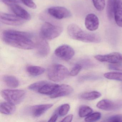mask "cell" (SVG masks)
I'll return each mask as SVG.
<instances>
[{"instance_id":"20","label":"cell","mask_w":122,"mask_h":122,"mask_svg":"<svg viewBox=\"0 0 122 122\" xmlns=\"http://www.w3.org/2000/svg\"><path fill=\"white\" fill-rule=\"evenodd\" d=\"M27 72L30 75L37 76L45 72V70L42 67L35 66H29L27 67Z\"/></svg>"},{"instance_id":"21","label":"cell","mask_w":122,"mask_h":122,"mask_svg":"<svg viewBox=\"0 0 122 122\" xmlns=\"http://www.w3.org/2000/svg\"><path fill=\"white\" fill-rule=\"evenodd\" d=\"M101 94L99 92L96 91L86 92L80 95L81 99L86 100H96L101 96Z\"/></svg>"},{"instance_id":"6","label":"cell","mask_w":122,"mask_h":122,"mask_svg":"<svg viewBox=\"0 0 122 122\" xmlns=\"http://www.w3.org/2000/svg\"><path fill=\"white\" fill-rule=\"evenodd\" d=\"M47 13L50 15L58 20L68 18L72 16V14L69 10L61 6L51 7L48 9Z\"/></svg>"},{"instance_id":"7","label":"cell","mask_w":122,"mask_h":122,"mask_svg":"<svg viewBox=\"0 0 122 122\" xmlns=\"http://www.w3.org/2000/svg\"><path fill=\"white\" fill-rule=\"evenodd\" d=\"M97 107L99 109L108 111H115L122 108V100H110L103 99L97 103Z\"/></svg>"},{"instance_id":"28","label":"cell","mask_w":122,"mask_h":122,"mask_svg":"<svg viewBox=\"0 0 122 122\" xmlns=\"http://www.w3.org/2000/svg\"><path fill=\"white\" fill-rule=\"evenodd\" d=\"M82 68V66L80 63L76 64L69 73L70 75L71 76H76L79 73Z\"/></svg>"},{"instance_id":"4","label":"cell","mask_w":122,"mask_h":122,"mask_svg":"<svg viewBox=\"0 0 122 122\" xmlns=\"http://www.w3.org/2000/svg\"><path fill=\"white\" fill-rule=\"evenodd\" d=\"M68 73L69 72L66 67L58 64H55L51 66L47 71L48 78L55 82H59L63 80Z\"/></svg>"},{"instance_id":"17","label":"cell","mask_w":122,"mask_h":122,"mask_svg":"<svg viewBox=\"0 0 122 122\" xmlns=\"http://www.w3.org/2000/svg\"><path fill=\"white\" fill-rule=\"evenodd\" d=\"M58 85L57 84L45 81L38 92L43 95L50 96L54 92Z\"/></svg>"},{"instance_id":"11","label":"cell","mask_w":122,"mask_h":122,"mask_svg":"<svg viewBox=\"0 0 122 122\" xmlns=\"http://www.w3.org/2000/svg\"><path fill=\"white\" fill-rule=\"evenodd\" d=\"M0 21L3 23L8 25L20 26L23 24V19L19 17L16 15L2 13L0 15Z\"/></svg>"},{"instance_id":"9","label":"cell","mask_w":122,"mask_h":122,"mask_svg":"<svg viewBox=\"0 0 122 122\" xmlns=\"http://www.w3.org/2000/svg\"><path fill=\"white\" fill-rule=\"evenodd\" d=\"M55 53L59 58L67 61L73 57L75 52L73 48L70 46L64 45L57 48L55 51Z\"/></svg>"},{"instance_id":"3","label":"cell","mask_w":122,"mask_h":122,"mask_svg":"<svg viewBox=\"0 0 122 122\" xmlns=\"http://www.w3.org/2000/svg\"><path fill=\"white\" fill-rule=\"evenodd\" d=\"M63 28L48 22L44 23L40 30V36L46 40H52L60 35Z\"/></svg>"},{"instance_id":"13","label":"cell","mask_w":122,"mask_h":122,"mask_svg":"<svg viewBox=\"0 0 122 122\" xmlns=\"http://www.w3.org/2000/svg\"><path fill=\"white\" fill-rule=\"evenodd\" d=\"M73 89L69 85L63 84L57 86L54 92L50 96L51 98H56L70 95L73 92Z\"/></svg>"},{"instance_id":"16","label":"cell","mask_w":122,"mask_h":122,"mask_svg":"<svg viewBox=\"0 0 122 122\" xmlns=\"http://www.w3.org/2000/svg\"><path fill=\"white\" fill-rule=\"evenodd\" d=\"M114 17L117 25L122 27V0H116L114 7Z\"/></svg>"},{"instance_id":"25","label":"cell","mask_w":122,"mask_h":122,"mask_svg":"<svg viewBox=\"0 0 122 122\" xmlns=\"http://www.w3.org/2000/svg\"><path fill=\"white\" fill-rule=\"evenodd\" d=\"M101 117V113L98 112L91 113L86 117L85 121L87 122H93L99 120Z\"/></svg>"},{"instance_id":"12","label":"cell","mask_w":122,"mask_h":122,"mask_svg":"<svg viewBox=\"0 0 122 122\" xmlns=\"http://www.w3.org/2000/svg\"><path fill=\"white\" fill-rule=\"evenodd\" d=\"M53 105L52 103H47L33 106L29 107L28 111L32 116L38 117L43 115Z\"/></svg>"},{"instance_id":"31","label":"cell","mask_w":122,"mask_h":122,"mask_svg":"<svg viewBox=\"0 0 122 122\" xmlns=\"http://www.w3.org/2000/svg\"><path fill=\"white\" fill-rule=\"evenodd\" d=\"M108 67L110 70L122 71V64H111Z\"/></svg>"},{"instance_id":"14","label":"cell","mask_w":122,"mask_h":122,"mask_svg":"<svg viewBox=\"0 0 122 122\" xmlns=\"http://www.w3.org/2000/svg\"><path fill=\"white\" fill-rule=\"evenodd\" d=\"M18 2L12 3L8 6L13 13L25 20H29L31 16L28 12L18 5Z\"/></svg>"},{"instance_id":"8","label":"cell","mask_w":122,"mask_h":122,"mask_svg":"<svg viewBox=\"0 0 122 122\" xmlns=\"http://www.w3.org/2000/svg\"><path fill=\"white\" fill-rule=\"evenodd\" d=\"M97 60L102 62L111 64H122V55L119 53L114 52L105 55H97L94 57Z\"/></svg>"},{"instance_id":"22","label":"cell","mask_w":122,"mask_h":122,"mask_svg":"<svg viewBox=\"0 0 122 122\" xmlns=\"http://www.w3.org/2000/svg\"><path fill=\"white\" fill-rule=\"evenodd\" d=\"M116 0H108L107 5V14L108 18L112 20L114 17V10Z\"/></svg>"},{"instance_id":"32","label":"cell","mask_w":122,"mask_h":122,"mask_svg":"<svg viewBox=\"0 0 122 122\" xmlns=\"http://www.w3.org/2000/svg\"><path fill=\"white\" fill-rule=\"evenodd\" d=\"M73 115L72 114H70L67 116L65 117L64 118L62 121L61 122H70L72 121L73 118Z\"/></svg>"},{"instance_id":"23","label":"cell","mask_w":122,"mask_h":122,"mask_svg":"<svg viewBox=\"0 0 122 122\" xmlns=\"http://www.w3.org/2000/svg\"><path fill=\"white\" fill-rule=\"evenodd\" d=\"M104 76L106 78L109 80L122 82V73L116 72H108L105 73Z\"/></svg>"},{"instance_id":"27","label":"cell","mask_w":122,"mask_h":122,"mask_svg":"<svg viewBox=\"0 0 122 122\" xmlns=\"http://www.w3.org/2000/svg\"><path fill=\"white\" fill-rule=\"evenodd\" d=\"M96 9L99 11H102L105 6V0H92Z\"/></svg>"},{"instance_id":"10","label":"cell","mask_w":122,"mask_h":122,"mask_svg":"<svg viewBox=\"0 0 122 122\" xmlns=\"http://www.w3.org/2000/svg\"><path fill=\"white\" fill-rule=\"evenodd\" d=\"M46 40L40 36L36 38V47L37 55L40 57H45L48 56L50 51V48Z\"/></svg>"},{"instance_id":"19","label":"cell","mask_w":122,"mask_h":122,"mask_svg":"<svg viewBox=\"0 0 122 122\" xmlns=\"http://www.w3.org/2000/svg\"><path fill=\"white\" fill-rule=\"evenodd\" d=\"M3 81L10 87L15 88L19 85V82L17 78L10 75H5L2 77Z\"/></svg>"},{"instance_id":"2","label":"cell","mask_w":122,"mask_h":122,"mask_svg":"<svg viewBox=\"0 0 122 122\" xmlns=\"http://www.w3.org/2000/svg\"><path fill=\"white\" fill-rule=\"evenodd\" d=\"M67 32L69 36L73 40L86 43H98L101 41L100 36L95 33H87L74 24L68 26Z\"/></svg>"},{"instance_id":"30","label":"cell","mask_w":122,"mask_h":122,"mask_svg":"<svg viewBox=\"0 0 122 122\" xmlns=\"http://www.w3.org/2000/svg\"><path fill=\"white\" fill-rule=\"evenodd\" d=\"M107 121L111 122H122V115H116L112 116L108 119Z\"/></svg>"},{"instance_id":"18","label":"cell","mask_w":122,"mask_h":122,"mask_svg":"<svg viewBox=\"0 0 122 122\" xmlns=\"http://www.w3.org/2000/svg\"><path fill=\"white\" fill-rule=\"evenodd\" d=\"M16 110L15 105L9 102H2L0 104V111L1 113L6 115L13 114Z\"/></svg>"},{"instance_id":"33","label":"cell","mask_w":122,"mask_h":122,"mask_svg":"<svg viewBox=\"0 0 122 122\" xmlns=\"http://www.w3.org/2000/svg\"><path fill=\"white\" fill-rule=\"evenodd\" d=\"M58 116L59 115L57 113V112L55 114H53V115L50 118L49 120H48V121L49 122H56L57 120Z\"/></svg>"},{"instance_id":"26","label":"cell","mask_w":122,"mask_h":122,"mask_svg":"<svg viewBox=\"0 0 122 122\" xmlns=\"http://www.w3.org/2000/svg\"><path fill=\"white\" fill-rule=\"evenodd\" d=\"M70 108V106L68 104H65L61 106L57 111L58 115L61 116L66 115L69 112Z\"/></svg>"},{"instance_id":"15","label":"cell","mask_w":122,"mask_h":122,"mask_svg":"<svg viewBox=\"0 0 122 122\" xmlns=\"http://www.w3.org/2000/svg\"><path fill=\"white\" fill-rule=\"evenodd\" d=\"M86 27L88 30L94 31L98 28L99 21L98 17L95 14L90 13L87 15L85 20Z\"/></svg>"},{"instance_id":"29","label":"cell","mask_w":122,"mask_h":122,"mask_svg":"<svg viewBox=\"0 0 122 122\" xmlns=\"http://www.w3.org/2000/svg\"><path fill=\"white\" fill-rule=\"evenodd\" d=\"M27 7L31 9H35L37 7L36 5L33 0H20Z\"/></svg>"},{"instance_id":"24","label":"cell","mask_w":122,"mask_h":122,"mask_svg":"<svg viewBox=\"0 0 122 122\" xmlns=\"http://www.w3.org/2000/svg\"><path fill=\"white\" fill-rule=\"evenodd\" d=\"M93 110L90 107L86 105H82L80 107L78 115L81 117H85L92 113Z\"/></svg>"},{"instance_id":"5","label":"cell","mask_w":122,"mask_h":122,"mask_svg":"<svg viewBox=\"0 0 122 122\" xmlns=\"http://www.w3.org/2000/svg\"><path fill=\"white\" fill-rule=\"evenodd\" d=\"M1 94L5 100L15 105L22 102L25 96V92L21 90H3L1 91Z\"/></svg>"},{"instance_id":"1","label":"cell","mask_w":122,"mask_h":122,"mask_svg":"<svg viewBox=\"0 0 122 122\" xmlns=\"http://www.w3.org/2000/svg\"><path fill=\"white\" fill-rule=\"evenodd\" d=\"M34 35L27 32L12 30H5L3 32L2 39L8 45L22 50H29L36 47Z\"/></svg>"}]
</instances>
